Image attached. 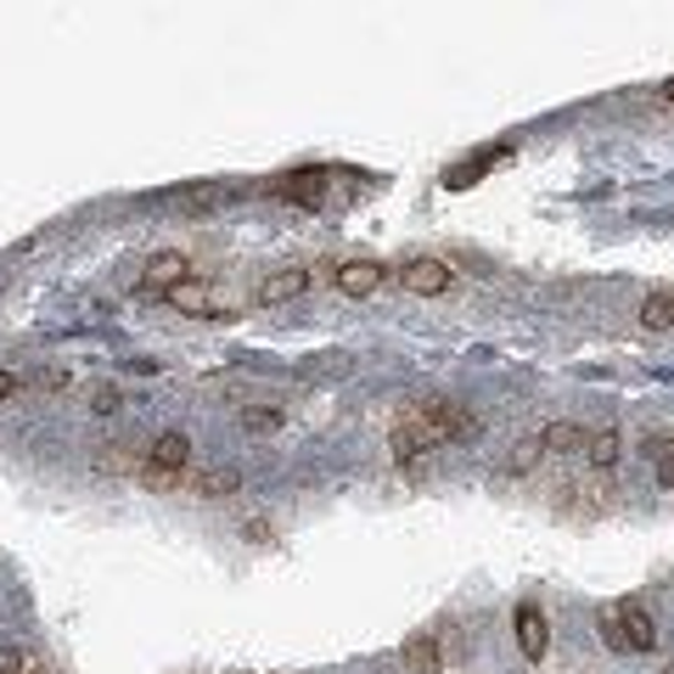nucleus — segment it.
<instances>
[{
	"instance_id": "nucleus-5",
	"label": "nucleus",
	"mask_w": 674,
	"mask_h": 674,
	"mask_svg": "<svg viewBox=\"0 0 674 674\" xmlns=\"http://www.w3.org/2000/svg\"><path fill=\"white\" fill-rule=\"evenodd\" d=\"M382 281H389V270H382L377 259L337 265V293H344V299H371V293H382Z\"/></svg>"
},
{
	"instance_id": "nucleus-6",
	"label": "nucleus",
	"mask_w": 674,
	"mask_h": 674,
	"mask_svg": "<svg viewBox=\"0 0 674 674\" xmlns=\"http://www.w3.org/2000/svg\"><path fill=\"white\" fill-rule=\"evenodd\" d=\"M186 461H191V439L175 427V433H158V445H153V456H147V472H158V478H180V472H186Z\"/></svg>"
},
{
	"instance_id": "nucleus-23",
	"label": "nucleus",
	"mask_w": 674,
	"mask_h": 674,
	"mask_svg": "<svg viewBox=\"0 0 674 674\" xmlns=\"http://www.w3.org/2000/svg\"><path fill=\"white\" fill-rule=\"evenodd\" d=\"M18 389H23V377H18V371H7V366H0V405H7V400H12Z\"/></svg>"
},
{
	"instance_id": "nucleus-11",
	"label": "nucleus",
	"mask_w": 674,
	"mask_h": 674,
	"mask_svg": "<svg viewBox=\"0 0 674 674\" xmlns=\"http://www.w3.org/2000/svg\"><path fill=\"white\" fill-rule=\"evenodd\" d=\"M618 630H624V641H630V652H652L658 647V630H652V618L641 607H618Z\"/></svg>"
},
{
	"instance_id": "nucleus-7",
	"label": "nucleus",
	"mask_w": 674,
	"mask_h": 674,
	"mask_svg": "<svg viewBox=\"0 0 674 674\" xmlns=\"http://www.w3.org/2000/svg\"><path fill=\"white\" fill-rule=\"evenodd\" d=\"M326 180H332L326 169H304V175H281L270 191H276V198H293L299 209H315V203H321V191H326Z\"/></svg>"
},
{
	"instance_id": "nucleus-3",
	"label": "nucleus",
	"mask_w": 674,
	"mask_h": 674,
	"mask_svg": "<svg viewBox=\"0 0 674 674\" xmlns=\"http://www.w3.org/2000/svg\"><path fill=\"white\" fill-rule=\"evenodd\" d=\"M186 276H191V259H186V254H153V259H147V276H141L135 293L164 299V293H175V287H180Z\"/></svg>"
},
{
	"instance_id": "nucleus-21",
	"label": "nucleus",
	"mask_w": 674,
	"mask_h": 674,
	"mask_svg": "<svg viewBox=\"0 0 674 674\" xmlns=\"http://www.w3.org/2000/svg\"><path fill=\"white\" fill-rule=\"evenodd\" d=\"M29 663H34V658H29L23 647H0V674H29Z\"/></svg>"
},
{
	"instance_id": "nucleus-20",
	"label": "nucleus",
	"mask_w": 674,
	"mask_h": 674,
	"mask_svg": "<svg viewBox=\"0 0 674 674\" xmlns=\"http://www.w3.org/2000/svg\"><path fill=\"white\" fill-rule=\"evenodd\" d=\"M596 630H602V641H607L613 652H630V641H624V630H618V607L596 618Z\"/></svg>"
},
{
	"instance_id": "nucleus-16",
	"label": "nucleus",
	"mask_w": 674,
	"mask_h": 674,
	"mask_svg": "<svg viewBox=\"0 0 674 674\" xmlns=\"http://www.w3.org/2000/svg\"><path fill=\"white\" fill-rule=\"evenodd\" d=\"M641 326H647V332H669V326H674V299H663V293L647 299V304H641Z\"/></svg>"
},
{
	"instance_id": "nucleus-14",
	"label": "nucleus",
	"mask_w": 674,
	"mask_h": 674,
	"mask_svg": "<svg viewBox=\"0 0 674 674\" xmlns=\"http://www.w3.org/2000/svg\"><path fill=\"white\" fill-rule=\"evenodd\" d=\"M243 490V472L236 467H209L203 478H198V495H209V501H225V495H236Z\"/></svg>"
},
{
	"instance_id": "nucleus-26",
	"label": "nucleus",
	"mask_w": 674,
	"mask_h": 674,
	"mask_svg": "<svg viewBox=\"0 0 674 674\" xmlns=\"http://www.w3.org/2000/svg\"><path fill=\"white\" fill-rule=\"evenodd\" d=\"M663 102H669V108H674V79H669V85H663Z\"/></svg>"
},
{
	"instance_id": "nucleus-2",
	"label": "nucleus",
	"mask_w": 674,
	"mask_h": 674,
	"mask_svg": "<svg viewBox=\"0 0 674 674\" xmlns=\"http://www.w3.org/2000/svg\"><path fill=\"white\" fill-rule=\"evenodd\" d=\"M450 265L445 259H411V265H400V287L405 293H416V299H439V293H450Z\"/></svg>"
},
{
	"instance_id": "nucleus-25",
	"label": "nucleus",
	"mask_w": 674,
	"mask_h": 674,
	"mask_svg": "<svg viewBox=\"0 0 674 674\" xmlns=\"http://www.w3.org/2000/svg\"><path fill=\"white\" fill-rule=\"evenodd\" d=\"M40 389H52V394H57V389H68V371H45V377H40Z\"/></svg>"
},
{
	"instance_id": "nucleus-8",
	"label": "nucleus",
	"mask_w": 674,
	"mask_h": 674,
	"mask_svg": "<svg viewBox=\"0 0 674 674\" xmlns=\"http://www.w3.org/2000/svg\"><path fill=\"white\" fill-rule=\"evenodd\" d=\"M304 287H310V276H304V270H276V276H265V281H259V293H254V299H259L265 310H276V304H287V299H299Z\"/></svg>"
},
{
	"instance_id": "nucleus-19",
	"label": "nucleus",
	"mask_w": 674,
	"mask_h": 674,
	"mask_svg": "<svg viewBox=\"0 0 674 674\" xmlns=\"http://www.w3.org/2000/svg\"><path fill=\"white\" fill-rule=\"evenodd\" d=\"M495 158H506V147H495V153H484V164H461V169H450L445 180H450V186H472V180H478V175H484V169H490Z\"/></svg>"
},
{
	"instance_id": "nucleus-15",
	"label": "nucleus",
	"mask_w": 674,
	"mask_h": 674,
	"mask_svg": "<svg viewBox=\"0 0 674 674\" xmlns=\"http://www.w3.org/2000/svg\"><path fill=\"white\" fill-rule=\"evenodd\" d=\"M243 427H248V433H281L287 416H281L276 405H248V411H243Z\"/></svg>"
},
{
	"instance_id": "nucleus-13",
	"label": "nucleus",
	"mask_w": 674,
	"mask_h": 674,
	"mask_svg": "<svg viewBox=\"0 0 674 674\" xmlns=\"http://www.w3.org/2000/svg\"><path fill=\"white\" fill-rule=\"evenodd\" d=\"M546 456H551V450H546V427H528L523 445H512V461H506V467H512V472H535Z\"/></svg>"
},
{
	"instance_id": "nucleus-27",
	"label": "nucleus",
	"mask_w": 674,
	"mask_h": 674,
	"mask_svg": "<svg viewBox=\"0 0 674 674\" xmlns=\"http://www.w3.org/2000/svg\"><path fill=\"white\" fill-rule=\"evenodd\" d=\"M669 478H674V467H669Z\"/></svg>"
},
{
	"instance_id": "nucleus-12",
	"label": "nucleus",
	"mask_w": 674,
	"mask_h": 674,
	"mask_svg": "<svg viewBox=\"0 0 674 674\" xmlns=\"http://www.w3.org/2000/svg\"><path fill=\"white\" fill-rule=\"evenodd\" d=\"M405 663H411L416 674H439V669H445V641H439V636H416V641H405Z\"/></svg>"
},
{
	"instance_id": "nucleus-1",
	"label": "nucleus",
	"mask_w": 674,
	"mask_h": 674,
	"mask_svg": "<svg viewBox=\"0 0 674 674\" xmlns=\"http://www.w3.org/2000/svg\"><path fill=\"white\" fill-rule=\"evenodd\" d=\"M472 427H478L472 411H461V405H450V400H427V405H416V411H405V416L394 422L389 450H394L400 467H422L427 450H439V445H450V439H467Z\"/></svg>"
},
{
	"instance_id": "nucleus-4",
	"label": "nucleus",
	"mask_w": 674,
	"mask_h": 674,
	"mask_svg": "<svg viewBox=\"0 0 674 674\" xmlns=\"http://www.w3.org/2000/svg\"><path fill=\"white\" fill-rule=\"evenodd\" d=\"M512 630H517V647H523L528 663H546V652H551V624H546L540 607H517V613H512Z\"/></svg>"
},
{
	"instance_id": "nucleus-10",
	"label": "nucleus",
	"mask_w": 674,
	"mask_h": 674,
	"mask_svg": "<svg viewBox=\"0 0 674 674\" xmlns=\"http://www.w3.org/2000/svg\"><path fill=\"white\" fill-rule=\"evenodd\" d=\"M618 456H624L618 427H596L591 439H585V461H591V472H613V467H618Z\"/></svg>"
},
{
	"instance_id": "nucleus-9",
	"label": "nucleus",
	"mask_w": 674,
	"mask_h": 674,
	"mask_svg": "<svg viewBox=\"0 0 674 674\" xmlns=\"http://www.w3.org/2000/svg\"><path fill=\"white\" fill-rule=\"evenodd\" d=\"M164 299H169L180 315H225V304L209 293V287H198V281H180L175 293H164Z\"/></svg>"
},
{
	"instance_id": "nucleus-18",
	"label": "nucleus",
	"mask_w": 674,
	"mask_h": 674,
	"mask_svg": "<svg viewBox=\"0 0 674 674\" xmlns=\"http://www.w3.org/2000/svg\"><path fill=\"white\" fill-rule=\"evenodd\" d=\"M580 439H585V433L573 422H546V450H573Z\"/></svg>"
},
{
	"instance_id": "nucleus-17",
	"label": "nucleus",
	"mask_w": 674,
	"mask_h": 674,
	"mask_svg": "<svg viewBox=\"0 0 674 674\" xmlns=\"http://www.w3.org/2000/svg\"><path fill=\"white\" fill-rule=\"evenodd\" d=\"M557 512H602V484H591V490H562V495H557Z\"/></svg>"
},
{
	"instance_id": "nucleus-24",
	"label": "nucleus",
	"mask_w": 674,
	"mask_h": 674,
	"mask_svg": "<svg viewBox=\"0 0 674 674\" xmlns=\"http://www.w3.org/2000/svg\"><path fill=\"white\" fill-rule=\"evenodd\" d=\"M243 540H259V546H265V540H270V523H265V517L243 523Z\"/></svg>"
},
{
	"instance_id": "nucleus-22",
	"label": "nucleus",
	"mask_w": 674,
	"mask_h": 674,
	"mask_svg": "<svg viewBox=\"0 0 674 674\" xmlns=\"http://www.w3.org/2000/svg\"><path fill=\"white\" fill-rule=\"evenodd\" d=\"M90 411H96V416H113V411H119V389H96Z\"/></svg>"
}]
</instances>
